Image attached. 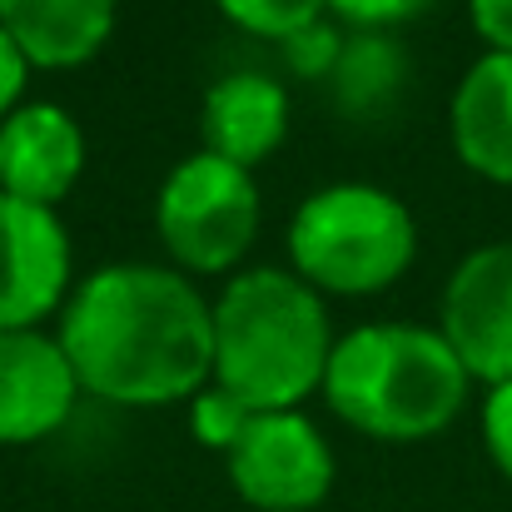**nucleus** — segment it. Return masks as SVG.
<instances>
[{
    "label": "nucleus",
    "instance_id": "nucleus-10",
    "mask_svg": "<svg viewBox=\"0 0 512 512\" xmlns=\"http://www.w3.org/2000/svg\"><path fill=\"white\" fill-rule=\"evenodd\" d=\"M85 125L55 100H25L0 120V194L55 209L85 174Z\"/></svg>",
    "mask_w": 512,
    "mask_h": 512
},
{
    "label": "nucleus",
    "instance_id": "nucleus-7",
    "mask_svg": "<svg viewBox=\"0 0 512 512\" xmlns=\"http://www.w3.org/2000/svg\"><path fill=\"white\" fill-rule=\"evenodd\" d=\"M438 329L473 383H512V239L468 249L438 299Z\"/></svg>",
    "mask_w": 512,
    "mask_h": 512
},
{
    "label": "nucleus",
    "instance_id": "nucleus-8",
    "mask_svg": "<svg viewBox=\"0 0 512 512\" xmlns=\"http://www.w3.org/2000/svg\"><path fill=\"white\" fill-rule=\"evenodd\" d=\"M75 289L70 229L55 209L0 194V329H40Z\"/></svg>",
    "mask_w": 512,
    "mask_h": 512
},
{
    "label": "nucleus",
    "instance_id": "nucleus-4",
    "mask_svg": "<svg viewBox=\"0 0 512 512\" xmlns=\"http://www.w3.org/2000/svg\"><path fill=\"white\" fill-rule=\"evenodd\" d=\"M289 269L339 299L393 289L418 259V219L403 194L363 179L314 189L289 219Z\"/></svg>",
    "mask_w": 512,
    "mask_h": 512
},
{
    "label": "nucleus",
    "instance_id": "nucleus-16",
    "mask_svg": "<svg viewBox=\"0 0 512 512\" xmlns=\"http://www.w3.org/2000/svg\"><path fill=\"white\" fill-rule=\"evenodd\" d=\"M189 433L199 448H214V453H229L234 438L244 433V423L254 418V408H244L234 393H224L219 383H204L189 403Z\"/></svg>",
    "mask_w": 512,
    "mask_h": 512
},
{
    "label": "nucleus",
    "instance_id": "nucleus-21",
    "mask_svg": "<svg viewBox=\"0 0 512 512\" xmlns=\"http://www.w3.org/2000/svg\"><path fill=\"white\" fill-rule=\"evenodd\" d=\"M25 85H30V60L20 55V45L0 25V120L25 105Z\"/></svg>",
    "mask_w": 512,
    "mask_h": 512
},
{
    "label": "nucleus",
    "instance_id": "nucleus-14",
    "mask_svg": "<svg viewBox=\"0 0 512 512\" xmlns=\"http://www.w3.org/2000/svg\"><path fill=\"white\" fill-rule=\"evenodd\" d=\"M334 100L348 115H378L408 80V55L388 30H353L334 65Z\"/></svg>",
    "mask_w": 512,
    "mask_h": 512
},
{
    "label": "nucleus",
    "instance_id": "nucleus-17",
    "mask_svg": "<svg viewBox=\"0 0 512 512\" xmlns=\"http://www.w3.org/2000/svg\"><path fill=\"white\" fill-rule=\"evenodd\" d=\"M343 40H348V35L324 15V20L294 30V35L279 40V45H284V65H289L299 80H319V75H334V65H339V55H343Z\"/></svg>",
    "mask_w": 512,
    "mask_h": 512
},
{
    "label": "nucleus",
    "instance_id": "nucleus-5",
    "mask_svg": "<svg viewBox=\"0 0 512 512\" xmlns=\"http://www.w3.org/2000/svg\"><path fill=\"white\" fill-rule=\"evenodd\" d=\"M264 199L254 170L209 150L184 155L155 194V234L179 274H229L259 239Z\"/></svg>",
    "mask_w": 512,
    "mask_h": 512
},
{
    "label": "nucleus",
    "instance_id": "nucleus-12",
    "mask_svg": "<svg viewBox=\"0 0 512 512\" xmlns=\"http://www.w3.org/2000/svg\"><path fill=\"white\" fill-rule=\"evenodd\" d=\"M448 135L463 170L488 184H512V55L483 50L453 100H448Z\"/></svg>",
    "mask_w": 512,
    "mask_h": 512
},
{
    "label": "nucleus",
    "instance_id": "nucleus-3",
    "mask_svg": "<svg viewBox=\"0 0 512 512\" xmlns=\"http://www.w3.org/2000/svg\"><path fill=\"white\" fill-rule=\"evenodd\" d=\"M329 413L378 443H423L458 423L473 393V373L433 324L378 319L348 329L324 373Z\"/></svg>",
    "mask_w": 512,
    "mask_h": 512
},
{
    "label": "nucleus",
    "instance_id": "nucleus-13",
    "mask_svg": "<svg viewBox=\"0 0 512 512\" xmlns=\"http://www.w3.org/2000/svg\"><path fill=\"white\" fill-rule=\"evenodd\" d=\"M120 0H0V25L30 70H75L115 35Z\"/></svg>",
    "mask_w": 512,
    "mask_h": 512
},
{
    "label": "nucleus",
    "instance_id": "nucleus-18",
    "mask_svg": "<svg viewBox=\"0 0 512 512\" xmlns=\"http://www.w3.org/2000/svg\"><path fill=\"white\" fill-rule=\"evenodd\" d=\"M329 10L339 15L348 30H398L408 20H418L423 10H433V0H329Z\"/></svg>",
    "mask_w": 512,
    "mask_h": 512
},
{
    "label": "nucleus",
    "instance_id": "nucleus-15",
    "mask_svg": "<svg viewBox=\"0 0 512 512\" xmlns=\"http://www.w3.org/2000/svg\"><path fill=\"white\" fill-rule=\"evenodd\" d=\"M219 15L229 25H239L244 35H259V40H289L294 30L324 20L329 0H214Z\"/></svg>",
    "mask_w": 512,
    "mask_h": 512
},
{
    "label": "nucleus",
    "instance_id": "nucleus-19",
    "mask_svg": "<svg viewBox=\"0 0 512 512\" xmlns=\"http://www.w3.org/2000/svg\"><path fill=\"white\" fill-rule=\"evenodd\" d=\"M478 428H483V448H488L493 468L512 483V383H498V388L483 393Z\"/></svg>",
    "mask_w": 512,
    "mask_h": 512
},
{
    "label": "nucleus",
    "instance_id": "nucleus-9",
    "mask_svg": "<svg viewBox=\"0 0 512 512\" xmlns=\"http://www.w3.org/2000/svg\"><path fill=\"white\" fill-rule=\"evenodd\" d=\"M80 378L45 329H0V448L45 443L70 423Z\"/></svg>",
    "mask_w": 512,
    "mask_h": 512
},
{
    "label": "nucleus",
    "instance_id": "nucleus-20",
    "mask_svg": "<svg viewBox=\"0 0 512 512\" xmlns=\"http://www.w3.org/2000/svg\"><path fill=\"white\" fill-rule=\"evenodd\" d=\"M468 25L488 50L512 55V0H468Z\"/></svg>",
    "mask_w": 512,
    "mask_h": 512
},
{
    "label": "nucleus",
    "instance_id": "nucleus-6",
    "mask_svg": "<svg viewBox=\"0 0 512 512\" xmlns=\"http://www.w3.org/2000/svg\"><path fill=\"white\" fill-rule=\"evenodd\" d=\"M239 503L254 512H319L334 493V443L304 408L254 413L224 453Z\"/></svg>",
    "mask_w": 512,
    "mask_h": 512
},
{
    "label": "nucleus",
    "instance_id": "nucleus-2",
    "mask_svg": "<svg viewBox=\"0 0 512 512\" xmlns=\"http://www.w3.org/2000/svg\"><path fill=\"white\" fill-rule=\"evenodd\" d=\"M334 343L324 294L294 269H239L214 299V383L254 413H284L314 398Z\"/></svg>",
    "mask_w": 512,
    "mask_h": 512
},
{
    "label": "nucleus",
    "instance_id": "nucleus-11",
    "mask_svg": "<svg viewBox=\"0 0 512 512\" xmlns=\"http://www.w3.org/2000/svg\"><path fill=\"white\" fill-rule=\"evenodd\" d=\"M289 135V90L274 75L234 70L204 90L199 105V150L229 165H264Z\"/></svg>",
    "mask_w": 512,
    "mask_h": 512
},
{
    "label": "nucleus",
    "instance_id": "nucleus-1",
    "mask_svg": "<svg viewBox=\"0 0 512 512\" xmlns=\"http://www.w3.org/2000/svg\"><path fill=\"white\" fill-rule=\"evenodd\" d=\"M55 339L100 403L165 408L214 383V304L170 264H100L70 289Z\"/></svg>",
    "mask_w": 512,
    "mask_h": 512
}]
</instances>
